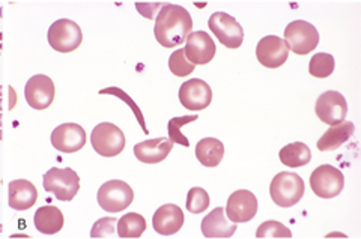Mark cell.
I'll use <instances>...</instances> for the list:
<instances>
[{
  "label": "cell",
  "instance_id": "1",
  "mask_svg": "<svg viewBox=\"0 0 361 239\" xmlns=\"http://www.w3.org/2000/svg\"><path fill=\"white\" fill-rule=\"evenodd\" d=\"M193 30V18L180 5H163L155 18L154 35L164 49H175L183 45Z\"/></svg>",
  "mask_w": 361,
  "mask_h": 239
},
{
  "label": "cell",
  "instance_id": "2",
  "mask_svg": "<svg viewBox=\"0 0 361 239\" xmlns=\"http://www.w3.org/2000/svg\"><path fill=\"white\" fill-rule=\"evenodd\" d=\"M306 191V185L300 175L292 172H281L271 180L269 195L280 208H290L297 204Z\"/></svg>",
  "mask_w": 361,
  "mask_h": 239
},
{
  "label": "cell",
  "instance_id": "3",
  "mask_svg": "<svg viewBox=\"0 0 361 239\" xmlns=\"http://www.w3.org/2000/svg\"><path fill=\"white\" fill-rule=\"evenodd\" d=\"M42 185L45 191L53 192L58 200L71 202L80 190V178L70 167H53L44 173Z\"/></svg>",
  "mask_w": 361,
  "mask_h": 239
},
{
  "label": "cell",
  "instance_id": "4",
  "mask_svg": "<svg viewBox=\"0 0 361 239\" xmlns=\"http://www.w3.org/2000/svg\"><path fill=\"white\" fill-rule=\"evenodd\" d=\"M90 143L98 155L111 158L119 155L126 147V134L115 123L101 122L94 128Z\"/></svg>",
  "mask_w": 361,
  "mask_h": 239
},
{
  "label": "cell",
  "instance_id": "5",
  "mask_svg": "<svg viewBox=\"0 0 361 239\" xmlns=\"http://www.w3.org/2000/svg\"><path fill=\"white\" fill-rule=\"evenodd\" d=\"M47 39L50 47L59 53H71L80 47L83 32L75 21L61 18L56 20L49 29Z\"/></svg>",
  "mask_w": 361,
  "mask_h": 239
},
{
  "label": "cell",
  "instance_id": "6",
  "mask_svg": "<svg viewBox=\"0 0 361 239\" xmlns=\"http://www.w3.org/2000/svg\"><path fill=\"white\" fill-rule=\"evenodd\" d=\"M134 200L133 188L121 179L106 182L98 190V204L107 212L116 214L127 209Z\"/></svg>",
  "mask_w": 361,
  "mask_h": 239
},
{
  "label": "cell",
  "instance_id": "7",
  "mask_svg": "<svg viewBox=\"0 0 361 239\" xmlns=\"http://www.w3.org/2000/svg\"><path fill=\"white\" fill-rule=\"evenodd\" d=\"M285 41L290 51L295 54H309L319 44V33L310 23L295 20L289 23L285 29Z\"/></svg>",
  "mask_w": 361,
  "mask_h": 239
},
{
  "label": "cell",
  "instance_id": "8",
  "mask_svg": "<svg viewBox=\"0 0 361 239\" xmlns=\"http://www.w3.org/2000/svg\"><path fill=\"white\" fill-rule=\"evenodd\" d=\"M310 187L321 199H333L341 195L345 187L343 173L334 166L322 164L310 175Z\"/></svg>",
  "mask_w": 361,
  "mask_h": 239
},
{
  "label": "cell",
  "instance_id": "9",
  "mask_svg": "<svg viewBox=\"0 0 361 239\" xmlns=\"http://www.w3.org/2000/svg\"><path fill=\"white\" fill-rule=\"evenodd\" d=\"M208 26L226 49L235 50V49H240L243 45L244 42L243 26L232 16L226 13H214L208 20Z\"/></svg>",
  "mask_w": 361,
  "mask_h": 239
},
{
  "label": "cell",
  "instance_id": "10",
  "mask_svg": "<svg viewBox=\"0 0 361 239\" xmlns=\"http://www.w3.org/2000/svg\"><path fill=\"white\" fill-rule=\"evenodd\" d=\"M314 111L319 121L333 127V125L342 123L346 119L348 102L337 90H326L316 101Z\"/></svg>",
  "mask_w": 361,
  "mask_h": 239
},
{
  "label": "cell",
  "instance_id": "11",
  "mask_svg": "<svg viewBox=\"0 0 361 239\" xmlns=\"http://www.w3.org/2000/svg\"><path fill=\"white\" fill-rule=\"evenodd\" d=\"M179 101L187 110H205L209 107L212 101V90L205 80L191 78L188 82L180 85Z\"/></svg>",
  "mask_w": 361,
  "mask_h": 239
},
{
  "label": "cell",
  "instance_id": "12",
  "mask_svg": "<svg viewBox=\"0 0 361 239\" xmlns=\"http://www.w3.org/2000/svg\"><path fill=\"white\" fill-rule=\"evenodd\" d=\"M51 145L63 154H74L86 145V131L78 123H62L51 133Z\"/></svg>",
  "mask_w": 361,
  "mask_h": 239
},
{
  "label": "cell",
  "instance_id": "13",
  "mask_svg": "<svg viewBox=\"0 0 361 239\" xmlns=\"http://www.w3.org/2000/svg\"><path fill=\"white\" fill-rule=\"evenodd\" d=\"M54 94L56 87L53 80L44 74H37L29 78L25 87V97L27 104L35 110L49 109L54 101Z\"/></svg>",
  "mask_w": 361,
  "mask_h": 239
},
{
  "label": "cell",
  "instance_id": "14",
  "mask_svg": "<svg viewBox=\"0 0 361 239\" xmlns=\"http://www.w3.org/2000/svg\"><path fill=\"white\" fill-rule=\"evenodd\" d=\"M289 47L285 39L276 35L262 38L256 45V58L262 66L276 70L288 61Z\"/></svg>",
  "mask_w": 361,
  "mask_h": 239
},
{
  "label": "cell",
  "instance_id": "15",
  "mask_svg": "<svg viewBox=\"0 0 361 239\" xmlns=\"http://www.w3.org/2000/svg\"><path fill=\"white\" fill-rule=\"evenodd\" d=\"M226 214L233 223H247L256 217L257 199L252 191L238 190L232 192L226 204Z\"/></svg>",
  "mask_w": 361,
  "mask_h": 239
},
{
  "label": "cell",
  "instance_id": "16",
  "mask_svg": "<svg viewBox=\"0 0 361 239\" xmlns=\"http://www.w3.org/2000/svg\"><path fill=\"white\" fill-rule=\"evenodd\" d=\"M185 56L193 65H207L216 56V42L207 32H191L185 44Z\"/></svg>",
  "mask_w": 361,
  "mask_h": 239
},
{
  "label": "cell",
  "instance_id": "17",
  "mask_svg": "<svg viewBox=\"0 0 361 239\" xmlns=\"http://www.w3.org/2000/svg\"><path fill=\"white\" fill-rule=\"evenodd\" d=\"M152 226L157 233L171 236L180 231L184 226V212L178 204L167 203L158 208L152 217Z\"/></svg>",
  "mask_w": 361,
  "mask_h": 239
},
{
  "label": "cell",
  "instance_id": "18",
  "mask_svg": "<svg viewBox=\"0 0 361 239\" xmlns=\"http://www.w3.org/2000/svg\"><path fill=\"white\" fill-rule=\"evenodd\" d=\"M173 147V142L169 137H158L145 140L134 146V155L145 164H158L164 161Z\"/></svg>",
  "mask_w": 361,
  "mask_h": 239
},
{
  "label": "cell",
  "instance_id": "19",
  "mask_svg": "<svg viewBox=\"0 0 361 239\" xmlns=\"http://www.w3.org/2000/svg\"><path fill=\"white\" fill-rule=\"evenodd\" d=\"M8 203L9 207L16 211H26L30 209L38 199V190L26 179H16L9 182L8 185Z\"/></svg>",
  "mask_w": 361,
  "mask_h": 239
},
{
  "label": "cell",
  "instance_id": "20",
  "mask_svg": "<svg viewBox=\"0 0 361 239\" xmlns=\"http://www.w3.org/2000/svg\"><path fill=\"white\" fill-rule=\"evenodd\" d=\"M236 229L238 226L228 219L223 208H216L202 220V233L205 238H232Z\"/></svg>",
  "mask_w": 361,
  "mask_h": 239
},
{
  "label": "cell",
  "instance_id": "21",
  "mask_svg": "<svg viewBox=\"0 0 361 239\" xmlns=\"http://www.w3.org/2000/svg\"><path fill=\"white\" fill-rule=\"evenodd\" d=\"M354 131H355V125L349 121H343L342 123L333 125V127L326 130L325 134L318 140L316 147H318L321 152L336 151L353 137Z\"/></svg>",
  "mask_w": 361,
  "mask_h": 239
},
{
  "label": "cell",
  "instance_id": "22",
  "mask_svg": "<svg viewBox=\"0 0 361 239\" xmlns=\"http://www.w3.org/2000/svg\"><path fill=\"white\" fill-rule=\"evenodd\" d=\"M33 223H35L38 232L44 235H54L63 227L65 219L59 208L47 204V207L37 209L35 215H33Z\"/></svg>",
  "mask_w": 361,
  "mask_h": 239
},
{
  "label": "cell",
  "instance_id": "23",
  "mask_svg": "<svg viewBox=\"0 0 361 239\" xmlns=\"http://www.w3.org/2000/svg\"><path fill=\"white\" fill-rule=\"evenodd\" d=\"M196 157L205 167H217L224 157V145L214 137H205L196 145Z\"/></svg>",
  "mask_w": 361,
  "mask_h": 239
},
{
  "label": "cell",
  "instance_id": "24",
  "mask_svg": "<svg viewBox=\"0 0 361 239\" xmlns=\"http://www.w3.org/2000/svg\"><path fill=\"white\" fill-rule=\"evenodd\" d=\"M280 161L283 163L289 168H298L302 166H307L312 159V152L309 149V146L302 142H295L286 145L285 147H281L280 152Z\"/></svg>",
  "mask_w": 361,
  "mask_h": 239
},
{
  "label": "cell",
  "instance_id": "25",
  "mask_svg": "<svg viewBox=\"0 0 361 239\" xmlns=\"http://www.w3.org/2000/svg\"><path fill=\"white\" fill-rule=\"evenodd\" d=\"M146 231V220L137 212H128L118 221L119 238H140Z\"/></svg>",
  "mask_w": 361,
  "mask_h": 239
},
{
  "label": "cell",
  "instance_id": "26",
  "mask_svg": "<svg viewBox=\"0 0 361 239\" xmlns=\"http://www.w3.org/2000/svg\"><path fill=\"white\" fill-rule=\"evenodd\" d=\"M334 58L329 53H316L310 59L309 73L316 78H326L334 73Z\"/></svg>",
  "mask_w": 361,
  "mask_h": 239
},
{
  "label": "cell",
  "instance_id": "27",
  "mask_svg": "<svg viewBox=\"0 0 361 239\" xmlns=\"http://www.w3.org/2000/svg\"><path fill=\"white\" fill-rule=\"evenodd\" d=\"M197 118H199L197 115H188V116H179V118H173L169 121V125H167L169 139H171L176 145H183L184 147H190V142L185 135L180 133V128H183L187 123L197 121Z\"/></svg>",
  "mask_w": 361,
  "mask_h": 239
},
{
  "label": "cell",
  "instance_id": "28",
  "mask_svg": "<svg viewBox=\"0 0 361 239\" xmlns=\"http://www.w3.org/2000/svg\"><path fill=\"white\" fill-rule=\"evenodd\" d=\"M195 68L196 65H193L187 59L184 49H178L171 54V58H169V70H171V73H173V75L176 77H187L195 71Z\"/></svg>",
  "mask_w": 361,
  "mask_h": 239
},
{
  "label": "cell",
  "instance_id": "29",
  "mask_svg": "<svg viewBox=\"0 0 361 239\" xmlns=\"http://www.w3.org/2000/svg\"><path fill=\"white\" fill-rule=\"evenodd\" d=\"M187 211L191 214H202L209 207V195L205 188L193 187L187 195Z\"/></svg>",
  "mask_w": 361,
  "mask_h": 239
},
{
  "label": "cell",
  "instance_id": "30",
  "mask_svg": "<svg viewBox=\"0 0 361 239\" xmlns=\"http://www.w3.org/2000/svg\"><path fill=\"white\" fill-rule=\"evenodd\" d=\"M290 236H292V232L288 229V227L274 220L262 223L256 231V238L276 239V238H290Z\"/></svg>",
  "mask_w": 361,
  "mask_h": 239
},
{
  "label": "cell",
  "instance_id": "31",
  "mask_svg": "<svg viewBox=\"0 0 361 239\" xmlns=\"http://www.w3.org/2000/svg\"><path fill=\"white\" fill-rule=\"evenodd\" d=\"M99 94H101V95H115V97H118L119 99H122L123 102H127V104L130 106V109L133 110V113L135 115V118H137V121H139V123H140L142 130L145 131V134H149L148 128H146V125H145V118H143V115H142V111H140L139 106L135 104V102H134L126 92H123V90H121V89H118V87H107V89H101Z\"/></svg>",
  "mask_w": 361,
  "mask_h": 239
},
{
  "label": "cell",
  "instance_id": "32",
  "mask_svg": "<svg viewBox=\"0 0 361 239\" xmlns=\"http://www.w3.org/2000/svg\"><path fill=\"white\" fill-rule=\"evenodd\" d=\"M116 223H118L116 219H113V217H110V219L106 217V219L98 220L94 224L92 231H90V236L92 238H115V236H118V233L115 231Z\"/></svg>",
  "mask_w": 361,
  "mask_h": 239
}]
</instances>
